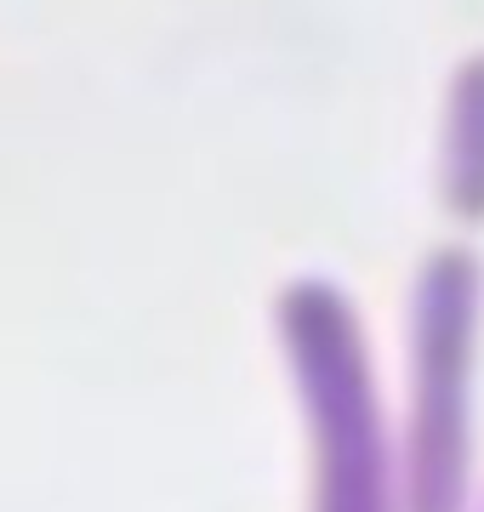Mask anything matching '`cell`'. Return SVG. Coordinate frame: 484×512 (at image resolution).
<instances>
[{
    "instance_id": "1",
    "label": "cell",
    "mask_w": 484,
    "mask_h": 512,
    "mask_svg": "<svg viewBox=\"0 0 484 512\" xmlns=\"http://www.w3.org/2000/svg\"><path fill=\"white\" fill-rule=\"evenodd\" d=\"M280 342L308 421V512H399L388 416L354 302L331 279H297L280 296Z\"/></svg>"
},
{
    "instance_id": "2",
    "label": "cell",
    "mask_w": 484,
    "mask_h": 512,
    "mask_svg": "<svg viewBox=\"0 0 484 512\" xmlns=\"http://www.w3.org/2000/svg\"><path fill=\"white\" fill-rule=\"evenodd\" d=\"M479 262L439 251L410 302V416L399 512H462L467 501V370L479 336Z\"/></svg>"
},
{
    "instance_id": "3",
    "label": "cell",
    "mask_w": 484,
    "mask_h": 512,
    "mask_svg": "<svg viewBox=\"0 0 484 512\" xmlns=\"http://www.w3.org/2000/svg\"><path fill=\"white\" fill-rule=\"evenodd\" d=\"M445 205L456 217H484V57H473L450 86L445 120Z\"/></svg>"
}]
</instances>
